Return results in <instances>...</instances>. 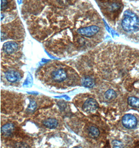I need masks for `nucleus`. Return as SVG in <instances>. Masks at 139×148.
Returning <instances> with one entry per match:
<instances>
[{
  "label": "nucleus",
  "instance_id": "obj_16",
  "mask_svg": "<svg viewBox=\"0 0 139 148\" xmlns=\"http://www.w3.org/2000/svg\"><path fill=\"white\" fill-rule=\"evenodd\" d=\"M121 143H119L118 141H114V147H120L119 146H121Z\"/></svg>",
  "mask_w": 139,
  "mask_h": 148
},
{
  "label": "nucleus",
  "instance_id": "obj_14",
  "mask_svg": "<svg viewBox=\"0 0 139 148\" xmlns=\"http://www.w3.org/2000/svg\"><path fill=\"white\" fill-rule=\"evenodd\" d=\"M36 108L37 103L36 101L34 100L31 99L30 100V103L27 110L28 112H33L36 109Z\"/></svg>",
  "mask_w": 139,
  "mask_h": 148
},
{
  "label": "nucleus",
  "instance_id": "obj_13",
  "mask_svg": "<svg viewBox=\"0 0 139 148\" xmlns=\"http://www.w3.org/2000/svg\"><path fill=\"white\" fill-rule=\"evenodd\" d=\"M129 105L133 107H139V99L137 97H130L128 99Z\"/></svg>",
  "mask_w": 139,
  "mask_h": 148
},
{
  "label": "nucleus",
  "instance_id": "obj_2",
  "mask_svg": "<svg viewBox=\"0 0 139 148\" xmlns=\"http://www.w3.org/2000/svg\"><path fill=\"white\" fill-rule=\"evenodd\" d=\"M47 79L53 83H63L67 81L68 74L67 69L62 66H54L50 69L46 75Z\"/></svg>",
  "mask_w": 139,
  "mask_h": 148
},
{
  "label": "nucleus",
  "instance_id": "obj_1",
  "mask_svg": "<svg viewBox=\"0 0 139 148\" xmlns=\"http://www.w3.org/2000/svg\"><path fill=\"white\" fill-rule=\"evenodd\" d=\"M121 26L123 31L128 34L139 33V12L131 9L126 10L121 19Z\"/></svg>",
  "mask_w": 139,
  "mask_h": 148
},
{
  "label": "nucleus",
  "instance_id": "obj_15",
  "mask_svg": "<svg viewBox=\"0 0 139 148\" xmlns=\"http://www.w3.org/2000/svg\"><path fill=\"white\" fill-rule=\"evenodd\" d=\"M8 5V1L6 0H1V10H4Z\"/></svg>",
  "mask_w": 139,
  "mask_h": 148
},
{
  "label": "nucleus",
  "instance_id": "obj_10",
  "mask_svg": "<svg viewBox=\"0 0 139 148\" xmlns=\"http://www.w3.org/2000/svg\"><path fill=\"white\" fill-rule=\"evenodd\" d=\"M89 136L91 138L95 139L98 138L100 135V130L98 128L94 126H90L88 128Z\"/></svg>",
  "mask_w": 139,
  "mask_h": 148
},
{
  "label": "nucleus",
  "instance_id": "obj_11",
  "mask_svg": "<svg viewBox=\"0 0 139 148\" xmlns=\"http://www.w3.org/2000/svg\"><path fill=\"white\" fill-rule=\"evenodd\" d=\"M83 84L85 87L91 88L94 86V81L90 77H86L83 80Z\"/></svg>",
  "mask_w": 139,
  "mask_h": 148
},
{
  "label": "nucleus",
  "instance_id": "obj_3",
  "mask_svg": "<svg viewBox=\"0 0 139 148\" xmlns=\"http://www.w3.org/2000/svg\"><path fill=\"white\" fill-rule=\"evenodd\" d=\"M100 31V27L98 26H91L79 29L77 32L81 36L85 37H91L95 36Z\"/></svg>",
  "mask_w": 139,
  "mask_h": 148
},
{
  "label": "nucleus",
  "instance_id": "obj_12",
  "mask_svg": "<svg viewBox=\"0 0 139 148\" xmlns=\"http://www.w3.org/2000/svg\"><path fill=\"white\" fill-rule=\"evenodd\" d=\"M104 96L107 100H113L117 97V94L113 89H109L105 92Z\"/></svg>",
  "mask_w": 139,
  "mask_h": 148
},
{
  "label": "nucleus",
  "instance_id": "obj_6",
  "mask_svg": "<svg viewBox=\"0 0 139 148\" xmlns=\"http://www.w3.org/2000/svg\"><path fill=\"white\" fill-rule=\"evenodd\" d=\"M43 125L49 129H55L59 125V121L56 118L49 116L44 118L42 121Z\"/></svg>",
  "mask_w": 139,
  "mask_h": 148
},
{
  "label": "nucleus",
  "instance_id": "obj_7",
  "mask_svg": "<svg viewBox=\"0 0 139 148\" xmlns=\"http://www.w3.org/2000/svg\"><path fill=\"white\" fill-rule=\"evenodd\" d=\"M6 79L10 83H15L18 82L21 79V75L19 72L16 70H10L6 72L5 73Z\"/></svg>",
  "mask_w": 139,
  "mask_h": 148
},
{
  "label": "nucleus",
  "instance_id": "obj_5",
  "mask_svg": "<svg viewBox=\"0 0 139 148\" xmlns=\"http://www.w3.org/2000/svg\"><path fill=\"white\" fill-rule=\"evenodd\" d=\"M122 123L125 127L133 128L137 125V119L133 115L127 114L124 115L122 119Z\"/></svg>",
  "mask_w": 139,
  "mask_h": 148
},
{
  "label": "nucleus",
  "instance_id": "obj_9",
  "mask_svg": "<svg viewBox=\"0 0 139 148\" xmlns=\"http://www.w3.org/2000/svg\"><path fill=\"white\" fill-rule=\"evenodd\" d=\"M15 130V126L12 123H8L3 125L1 128V133L4 136L10 135Z\"/></svg>",
  "mask_w": 139,
  "mask_h": 148
},
{
  "label": "nucleus",
  "instance_id": "obj_8",
  "mask_svg": "<svg viewBox=\"0 0 139 148\" xmlns=\"http://www.w3.org/2000/svg\"><path fill=\"white\" fill-rule=\"evenodd\" d=\"M18 48L17 44L12 41L6 42L3 46V51L8 54H13L17 51Z\"/></svg>",
  "mask_w": 139,
  "mask_h": 148
},
{
  "label": "nucleus",
  "instance_id": "obj_4",
  "mask_svg": "<svg viewBox=\"0 0 139 148\" xmlns=\"http://www.w3.org/2000/svg\"><path fill=\"white\" fill-rule=\"evenodd\" d=\"M98 104L95 99L89 98L83 103V110L87 113L92 112L98 108Z\"/></svg>",
  "mask_w": 139,
  "mask_h": 148
}]
</instances>
